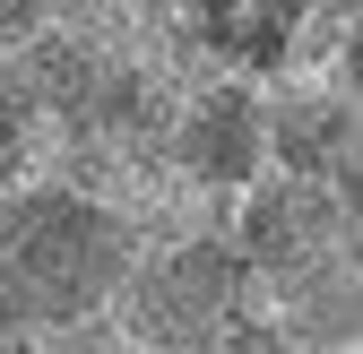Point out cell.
<instances>
[{"label":"cell","mask_w":363,"mask_h":354,"mask_svg":"<svg viewBox=\"0 0 363 354\" xmlns=\"http://www.w3.org/2000/svg\"><path fill=\"white\" fill-rule=\"evenodd\" d=\"M139 251V216H121L86 182H18L0 190V337H61L113 312V285Z\"/></svg>","instance_id":"obj_1"},{"label":"cell","mask_w":363,"mask_h":354,"mask_svg":"<svg viewBox=\"0 0 363 354\" xmlns=\"http://www.w3.org/2000/svg\"><path fill=\"white\" fill-rule=\"evenodd\" d=\"M259 294L242 268L234 234H164L130 251V268L113 285V337L121 346H156V354H216V337L234 329V312Z\"/></svg>","instance_id":"obj_2"},{"label":"cell","mask_w":363,"mask_h":354,"mask_svg":"<svg viewBox=\"0 0 363 354\" xmlns=\"http://www.w3.org/2000/svg\"><path fill=\"white\" fill-rule=\"evenodd\" d=\"M234 251H242V268L268 285H286L303 277L311 259H329V251H354V199H337L320 173H286V164H259L251 182L234 190Z\"/></svg>","instance_id":"obj_3"},{"label":"cell","mask_w":363,"mask_h":354,"mask_svg":"<svg viewBox=\"0 0 363 354\" xmlns=\"http://www.w3.org/2000/svg\"><path fill=\"white\" fill-rule=\"evenodd\" d=\"M164 164L199 190H242L251 173L268 164L259 139V86L251 78H199V86H173V113H164Z\"/></svg>","instance_id":"obj_4"},{"label":"cell","mask_w":363,"mask_h":354,"mask_svg":"<svg viewBox=\"0 0 363 354\" xmlns=\"http://www.w3.org/2000/svg\"><path fill=\"white\" fill-rule=\"evenodd\" d=\"M259 139L268 164L320 173L337 199H354V69H311L286 86H259Z\"/></svg>","instance_id":"obj_5"},{"label":"cell","mask_w":363,"mask_h":354,"mask_svg":"<svg viewBox=\"0 0 363 354\" xmlns=\"http://www.w3.org/2000/svg\"><path fill=\"white\" fill-rule=\"evenodd\" d=\"M268 312H277L286 346H303V354H354V337H363V294H354V251H329V259H311L303 277H286V285H268Z\"/></svg>","instance_id":"obj_6"},{"label":"cell","mask_w":363,"mask_h":354,"mask_svg":"<svg viewBox=\"0 0 363 354\" xmlns=\"http://www.w3.org/2000/svg\"><path fill=\"white\" fill-rule=\"evenodd\" d=\"M26 156H35V104H26L18 61H9V69H0V190L26 173Z\"/></svg>","instance_id":"obj_7"},{"label":"cell","mask_w":363,"mask_h":354,"mask_svg":"<svg viewBox=\"0 0 363 354\" xmlns=\"http://www.w3.org/2000/svg\"><path fill=\"white\" fill-rule=\"evenodd\" d=\"M61 0H0V43H26L35 26H52Z\"/></svg>","instance_id":"obj_8"},{"label":"cell","mask_w":363,"mask_h":354,"mask_svg":"<svg viewBox=\"0 0 363 354\" xmlns=\"http://www.w3.org/2000/svg\"><path fill=\"white\" fill-rule=\"evenodd\" d=\"M0 69H9V43H0Z\"/></svg>","instance_id":"obj_9"},{"label":"cell","mask_w":363,"mask_h":354,"mask_svg":"<svg viewBox=\"0 0 363 354\" xmlns=\"http://www.w3.org/2000/svg\"><path fill=\"white\" fill-rule=\"evenodd\" d=\"M0 346H9V337H0Z\"/></svg>","instance_id":"obj_10"}]
</instances>
